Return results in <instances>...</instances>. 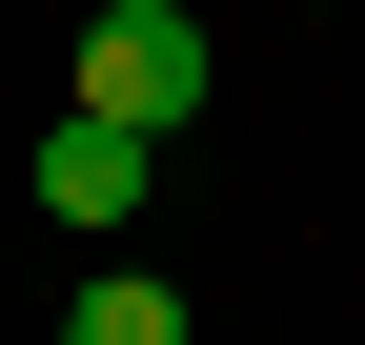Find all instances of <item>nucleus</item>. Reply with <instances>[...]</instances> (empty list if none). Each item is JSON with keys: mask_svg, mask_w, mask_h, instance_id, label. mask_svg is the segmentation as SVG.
I'll return each instance as SVG.
<instances>
[{"mask_svg": "<svg viewBox=\"0 0 365 345\" xmlns=\"http://www.w3.org/2000/svg\"><path fill=\"white\" fill-rule=\"evenodd\" d=\"M203 21H182V0H102V21H81V102L102 122H143V143H182V122H203Z\"/></svg>", "mask_w": 365, "mask_h": 345, "instance_id": "f257e3e1", "label": "nucleus"}, {"mask_svg": "<svg viewBox=\"0 0 365 345\" xmlns=\"http://www.w3.org/2000/svg\"><path fill=\"white\" fill-rule=\"evenodd\" d=\"M143 183H163V143H143V122H102V102H61V122H41V203H61V224H143Z\"/></svg>", "mask_w": 365, "mask_h": 345, "instance_id": "f03ea898", "label": "nucleus"}, {"mask_svg": "<svg viewBox=\"0 0 365 345\" xmlns=\"http://www.w3.org/2000/svg\"><path fill=\"white\" fill-rule=\"evenodd\" d=\"M61 345H182V284H143V264H102V284L61 305Z\"/></svg>", "mask_w": 365, "mask_h": 345, "instance_id": "7ed1b4c3", "label": "nucleus"}]
</instances>
